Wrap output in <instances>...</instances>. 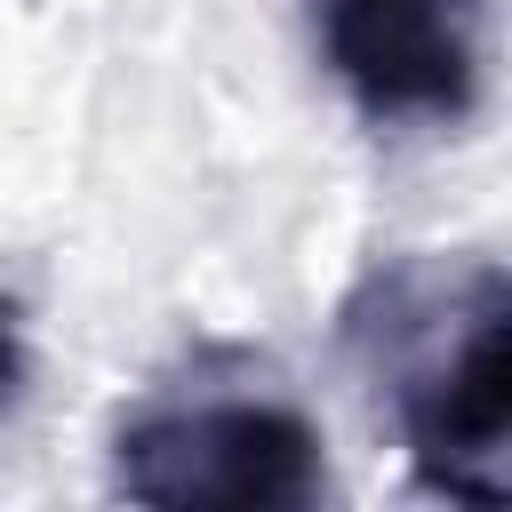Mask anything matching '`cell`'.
<instances>
[{
    "label": "cell",
    "instance_id": "3",
    "mask_svg": "<svg viewBox=\"0 0 512 512\" xmlns=\"http://www.w3.org/2000/svg\"><path fill=\"white\" fill-rule=\"evenodd\" d=\"M480 16V0H312V40L376 128H456L480 104Z\"/></svg>",
    "mask_w": 512,
    "mask_h": 512
},
{
    "label": "cell",
    "instance_id": "2",
    "mask_svg": "<svg viewBox=\"0 0 512 512\" xmlns=\"http://www.w3.org/2000/svg\"><path fill=\"white\" fill-rule=\"evenodd\" d=\"M112 488L160 512H304L328 488L320 424L248 376L160 384L112 432Z\"/></svg>",
    "mask_w": 512,
    "mask_h": 512
},
{
    "label": "cell",
    "instance_id": "4",
    "mask_svg": "<svg viewBox=\"0 0 512 512\" xmlns=\"http://www.w3.org/2000/svg\"><path fill=\"white\" fill-rule=\"evenodd\" d=\"M24 376H32V344H24V312L16 296H0V416L24 400Z\"/></svg>",
    "mask_w": 512,
    "mask_h": 512
},
{
    "label": "cell",
    "instance_id": "1",
    "mask_svg": "<svg viewBox=\"0 0 512 512\" xmlns=\"http://www.w3.org/2000/svg\"><path fill=\"white\" fill-rule=\"evenodd\" d=\"M344 344L392 400L416 488L504 504L512 488V280L488 256H392L344 296Z\"/></svg>",
    "mask_w": 512,
    "mask_h": 512
}]
</instances>
